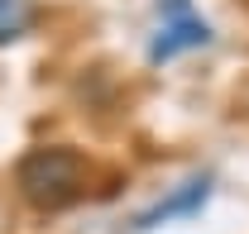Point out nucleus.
<instances>
[{"mask_svg": "<svg viewBox=\"0 0 249 234\" xmlns=\"http://www.w3.org/2000/svg\"><path fill=\"white\" fill-rule=\"evenodd\" d=\"M15 191L34 205V210H62L87 191V163L82 153L67 144H43L29 148L15 163Z\"/></svg>", "mask_w": 249, "mask_h": 234, "instance_id": "1", "label": "nucleus"}, {"mask_svg": "<svg viewBox=\"0 0 249 234\" xmlns=\"http://www.w3.org/2000/svg\"><path fill=\"white\" fill-rule=\"evenodd\" d=\"M206 201H211V172H196V177H187L182 186H173L168 196H158L149 210H139V215H134V234H149V230H158V225L187 220V215H196Z\"/></svg>", "mask_w": 249, "mask_h": 234, "instance_id": "3", "label": "nucleus"}, {"mask_svg": "<svg viewBox=\"0 0 249 234\" xmlns=\"http://www.w3.org/2000/svg\"><path fill=\"white\" fill-rule=\"evenodd\" d=\"M216 43V29L196 15V10H187V15H168V19H158L154 38H149V62L163 67V62L182 58V53H196V48H211Z\"/></svg>", "mask_w": 249, "mask_h": 234, "instance_id": "2", "label": "nucleus"}, {"mask_svg": "<svg viewBox=\"0 0 249 234\" xmlns=\"http://www.w3.org/2000/svg\"><path fill=\"white\" fill-rule=\"evenodd\" d=\"M38 24V5L34 0H0V48L19 43Z\"/></svg>", "mask_w": 249, "mask_h": 234, "instance_id": "4", "label": "nucleus"}]
</instances>
